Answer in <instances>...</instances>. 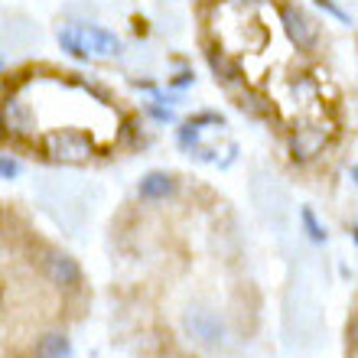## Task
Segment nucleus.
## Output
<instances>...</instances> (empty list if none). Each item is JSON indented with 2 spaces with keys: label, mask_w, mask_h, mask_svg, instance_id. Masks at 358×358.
<instances>
[{
  "label": "nucleus",
  "mask_w": 358,
  "mask_h": 358,
  "mask_svg": "<svg viewBox=\"0 0 358 358\" xmlns=\"http://www.w3.org/2000/svg\"><path fill=\"white\" fill-rule=\"evenodd\" d=\"M43 153H46L49 160L56 163H69V166H76V163H88L94 157V143L88 134L82 131H49L43 137Z\"/></svg>",
  "instance_id": "f257e3e1"
},
{
  "label": "nucleus",
  "mask_w": 358,
  "mask_h": 358,
  "mask_svg": "<svg viewBox=\"0 0 358 358\" xmlns=\"http://www.w3.org/2000/svg\"><path fill=\"white\" fill-rule=\"evenodd\" d=\"M329 143V127L322 121H303L287 137V153L293 163H313Z\"/></svg>",
  "instance_id": "f03ea898"
},
{
  "label": "nucleus",
  "mask_w": 358,
  "mask_h": 358,
  "mask_svg": "<svg viewBox=\"0 0 358 358\" xmlns=\"http://www.w3.org/2000/svg\"><path fill=\"white\" fill-rule=\"evenodd\" d=\"M0 131L10 141H33L36 137V111L29 108V101H23L20 94H10L0 104Z\"/></svg>",
  "instance_id": "7ed1b4c3"
},
{
  "label": "nucleus",
  "mask_w": 358,
  "mask_h": 358,
  "mask_svg": "<svg viewBox=\"0 0 358 358\" xmlns=\"http://www.w3.org/2000/svg\"><path fill=\"white\" fill-rule=\"evenodd\" d=\"M182 326L199 345H208V349H215L225 342V322L218 313H212L208 306H199L192 303L186 313H182Z\"/></svg>",
  "instance_id": "20e7f679"
},
{
  "label": "nucleus",
  "mask_w": 358,
  "mask_h": 358,
  "mask_svg": "<svg viewBox=\"0 0 358 358\" xmlns=\"http://www.w3.org/2000/svg\"><path fill=\"white\" fill-rule=\"evenodd\" d=\"M39 271H43V277H46L52 287H59V290H76V287H82V267H78V261L72 255H66V251H46V255L39 257Z\"/></svg>",
  "instance_id": "39448f33"
},
{
  "label": "nucleus",
  "mask_w": 358,
  "mask_h": 358,
  "mask_svg": "<svg viewBox=\"0 0 358 358\" xmlns=\"http://www.w3.org/2000/svg\"><path fill=\"white\" fill-rule=\"evenodd\" d=\"M280 23H283V33L290 39L296 49H313L316 39H320V29L313 23L306 13H303L296 3H283L280 7Z\"/></svg>",
  "instance_id": "423d86ee"
},
{
  "label": "nucleus",
  "mask_w": 358,
  "mask_h": 358,
  "mask_svg": "<svg viewBox=\"0 0 358 358\" xmlns=\"http://www.w3.org/2000/svg\"><path fill=\"white\" fill-rule=\"evenodd\" d=\"M76 33H78V39H82V46H85L88 59H114V56H121L124 43L114 36L111 29L98 27V23H78Z\"/></svg>",
  "instance_id": "0eeeda50"
},
{
  "label": "nucleus",
  "mask_w": 358,
  "mask_h": 358,
  "mask_svg": "<svg viewBox=\"0 0 358 358\" xmlns=\"http://www.w3.org/2000/svg\"><path fill=\"white\" fill-rule=\"evenodd\" d=\"M173 192H176V179H173L170 173H163V170L147 173V176L137 182V196H141V199H150V202L170 199Z\"/></svg>",
  "instance_id": "6e6552de"
},
{
  "label": "nucleus",
  "mask_w": 358,
  "mask_h": 358,
  "mask_svg": "<svg viewBox=\"0 0 358 358\" xmlns=\"http://www.w3.org/2000/svg\"><path fill=\"white\" fill-rule=\"evenodd\" d=\"M208 66H212V72H215V82H222V85H241L245 82V72H241V66H238L231 56H225V52H215V49H208Z\"/></svg>",
  "instance_id": "1a4fd4ad"
},
{
  "label": "nucleus",
  "mask_w": 358,
  "mask_h": 358,
  "mask_svg": "<svg viewBox=\"0 0 358 358\" xmlns=\"http://www.w3.org/2000/svg\"><path fill=\"white\" fill-rule=\"evenodd\" d=\"M238 108L251 117H261V121H277V108H273L271 98H264L261 92H245L238 98Z\"/></svg>",
  "instance_id": "9d476101"
},
{
  "label": "nucleus",
  "mask_w": 358,
  "mask_h": 358,
  "mask_svg": "<svg viewBox=\"0 0 358 358\" xmlns=\"http://www.w3.org/2000/svg\"><path fill=\"white\" fill-rule=\"evenodd\" d=\"M36 358H72V342L66 332H46L36 345Z\"/></svg>",
  "instance_id": "9b49d317"
},
{
  "label": "nucleus",
  "mask_w": 358,
  "mask_h": 358,
  "mask_svg": "<svg viewBox=\"0 0 358 358\" xmlns=\"http://www.w3.org/2000/svg\"><path fill=\"white\" fill-rule=\"evenodd\" d=\"M59 46H62V52H69L72 59H78V62H88V52H85V46H82V39H78L76 27L59 29Z\"/></svg>",
  "instance_id": "f8f14e48"
},
{
  "label": "nucleus",
  "mask_w": 358,
  "mask_h": 358,
  "mask_svg": "<svg viewBox=\"0 0 358 358\" xmlns=\"http://www.w3.org/2000/svg\"><path fill=\"white\" fill-rule=\"evenodd\" d=\"M300 222H303V228H306V235H310L313 241H320V245H322V241L329 238V235H326V225H322L320 218H316V212H313L310 206L300 208Z\"/></svg>",
  "instance_id": "ddd939ff"
},
{
  "label": "nucleus",
  "mask_w": 358,
  "mask_h": 358,
  "mask_svg": "<svg viewBox=\"0 0 358 358\" xmlns=\"http://www.w3.org/2000/svg\"><path fill=\"white\" fill-rule=\"evenodd\" d=\"M176 141H179V147H182V150H196V147H199V127H192V124L186 121L182 127H179Z\"/></svg>",
  "instance_id": "4468645a"
},
{
  "label": "nucleus",
  "mask_w": 358,
  "mask_h": 358,
  "mask_svg": "<svg viewBox=\"0 0 358 358\" xmlns=\"http://www.w3.org/2000/svg\"><path fill=\"white\" fill-rule=\"evenodd\" d=\"M313 3H316L320 10H326V13H332V17L339 20V23H349V27H352V17L339 7V3H336V0H313Z\"/></svg>",
  "instance_id": "2eb2a0df"
},
{
  "label": "nucleus",
  "mask_w": 358,
  "mask_h": 358,
  "mask_svg": "<svg viewBox=\"0 0 358 358\" xmlns=\"http://www.w3.org/2000/svg\"><path fill=\"white\" fill-rule=\"evenodd\" d=\"M290 92L293 94H303V98H313V94H316V82H313V78H293L290 82Z\"/></svg>",
  "instance_id": "dca6fc26"
},
{
  "label": "nucleus",
  "mask_w": 358,
  "mask_h": 358,
  "mask_svg": "<svg viewBox=\"0 0 358 358\" xmlns=\"http://www.w3.org/2000/svg\"><path fill=\"white\" fill-rule=\"evenodd\" d=\"M17 176H20V163L13 157L0 153V179H17Z\"/></svg>",
  "instance_id": "f3484780"
},
{
  "label": "nucleus",
  "mask_w": 358,
  "mask_h": 358,
  "mask_svg": "<svg viewBox=\"0 0 358 358\" xmlns=\"http://www.w3.org/2000/svg\"><path fill=\"white\" fill-rule=\"evenodd\" d=\"M150 114L157 121H173V111L170 108H160V104H150Z\"/></svg>",
  "instance_id": "a211bd4d"
},
{
  "label": "nucleus",
  "mask_w": 358,
  "mask_h": 358,
  "mask_svg": "<svg viewBox=\"0 0 358 358\" xmlns=\"http://www.w3.org/2000/svg\"><path fill=\"white\" fill-rule=\"evenodd\" d=\"M192 82V72H179L176 78H173V85H189Z\"/></svg>",
  "instance_id": "6ab92c4d"
},
{
  "label": "nucleus",
  "mask_w": 358,
  "mask_h": 358,
  "mask_svg": "<svg viewBox=\"0 0 358 358\" xmlns=\"http://www.w3.org/2000/svg\"><path fill=\"white\" fill-rule=\"evenodd\" d=\"M235 3H241V7H261V3H267V0H235Z\"/></svg>",
  "instance_id": "aec40b11"
},
{
  "label": "nucleus",
  "mask_w": 358,
  "mask_h": 358,
  "mask_svg": "<svg viewBox=\"0 0 358 358\" xmlns=\"http://www.w3.org/2000/svg\"><path fill=\"white\" fill-rule=\"evenodd\" d=\"M0 66H3V59H0Z\"/></svg>",
  "instance_id": "412c9836"
}]
</instances>
